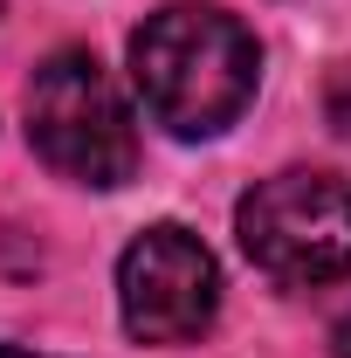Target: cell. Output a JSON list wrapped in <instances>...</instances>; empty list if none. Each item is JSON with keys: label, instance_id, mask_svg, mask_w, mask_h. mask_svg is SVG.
I'll return each mask as SVG.
<instances>
[{"label": "cell", "instance_id": "3", "mask_svg": "<svg viewBox=\"0 0 351 358\" xmlns=\"http://www.w3.org/2000/svg\"><path fill=\"white\" fill-rule=\"evenodd\" d=\"M241 248L282 289H317L351 275V186L338 173H275L241 207Z\"/></svg>", "mask_w": 351, "mask_h": 358}, {"label": "cell", "instance_id": "7", "mask_svg": "<svg viewBox=\"0 0 351 358\" xmlns=\"http://www.w3.org/2000/svg\"><path fill=\"white\" fill-rule=\"evenodd\" d=\"M0 358H42V352H21V345H0Z\"/></svg>", "mask_w": 351, "mask_h": 358}, {"label": "cell", "instance_id": "2", "mask_svg": "<svg viewBox=\"0 0 351 358\" xmlns=\"http://www.w3.org/2000/svg\"><path fill=\"white\" fill-rule=\"evenodd\" d=\"M28 145L76 186H124L138 173V131L117 83L83 48L48 55L28 83Z\"/></svg>", "mask_w": 351, "mask_h": 358}, {"label": "cell", "instance_id": "5", "mask_svg": "<svg viewBox=\"0 0 351 358\" xmlns=\"http://www.w3.org/2000/svg\"><path fill=\"white\" fill-rule=\"evenodd\" d=\"M324 117L351 138V62H338V69H331V83H324Z\"/></svg>", "mask_w": 351, "mask_h": 358}, {"label": "cell", "instance_id": "6", "mask_svg": "<svg viewBox=\"0 0 351 358\" xmlns=\"http://www.w3.org/2000/svg\"><path fill=\"white\" fill-rule=\"evenodd\" d=\"M331 358H351V317L338 324V331H331Z\"/></svg>", "mask_w": 351, "mask_h": 358}, {"label": "cell", "instance_id": "4", "mask_svg": "<svg viewBox=\"0 0 351 358\" xmlns=\"http://www.w3.org/2000/svg\"><path fill=\"white\" fill-rule=\"evenodd\" d=\"M117 303H124L131 338H145V345L200 338L220 310V268L207 255V241L173 221L145 227L117 262Z\"/></svg>", "mask_w": 351, "mask_h": 358}, {"label": "cell", "instance_id": "1", "mask_svg": "<svg viewBox=\"0 0 351 358\" xmlns=\"http://www.w3.org/2000/svg\"><path fill=\"white\" fill-rule=\"evenodd\" d=\"M131 76L145 110L173 138H214L248 110L262 55L227 7L179 0V7H159L131 35Z\"/></svg>", "mask_w": 351, "mask_h": 358}]
</instances>
